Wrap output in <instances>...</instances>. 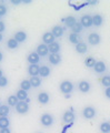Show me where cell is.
Here are the masks:
<instances>
[{
	"mask_svg": "<svg viewBox=\"0 0 110 133\" xmlns=\"http://www.w3.org/2000/svg\"><path fill=\"white\" fill-rule=\"evenodd\" d=\"M59 89H60V91L62 93H65V94H68L70 92H72V90H74V83L69 81V80H65V81H62L60 83V85H59Z\"/></svg>",
	"mask_w": 110,
	"mask_h": 133,
	"instance_id": "6da1fadb",
	"label": "cell"
},
{
	"mask_svg": "<svg viewBox=\"0 0 110 133\" xmlns=\"http://www.w3.org/2000/svg\"><path fill=\"white\" fill-rule=\"evenodd\" d=\"M40 122L44 127H51L54 122V119L50 113H44L40 116Z\"/></svg>",
	"mask_w": 110,
	"mask_h": 133,
	"instance_id": "7a4b0ae2",
	"label": "cell"
},
{
	"mask_svg": "<svg viewBox=\"0 0 110 133\" xmlns=\"http://www.w3.org/2000/svg\"><path fill=\"white\" fill-rule=\"evenodd\" d=\"M96 114H97V111H96L95 108L91 107V105H88L82 110V116L84 119H88V120L94 119L96 116Z\"/></svg>",
	"mask_w": 110,
	"mask_h": 133,
	"instance_id": "3957f363",
	"label": "cell"
},
{
	"mask_svg": "<svg viewBox=\"0 0 110 133\" xmlns=\"http://www.w3.org/2000/svg\"><path fill=\"white\" fill-rule=\"evenodd\" d=\"M16 111L18 112L19 114H25L27 113L29 111V102H26V101H19L18 104L16 107Z\"/></svg>",
	"mask_w": 110,
	"mask_h": 133,
	"instance_id": "277c9868",
	"label": "cell"
},
{
	"mask_svg": "<svg viewBox=\"0 0 110 133\" xmlns=\"http://www.w3.org/2000/svg\"><path fill=\"white\" fill-rule=\"evenodd\" d=\"M88 42L91 45H98L101 42V37L100 35H98L97 32H91L89 36H88Z\"/></svg>",
	"mask_w": 110,
	"mask_h": 133,
	"instance_id": "5b68a950",
	"label": "cell"
},
{
	"mask_svg": "<svg viewBox=\"0 0 110 133\" xmlns=\"http://www.w3.org/2000/svg\"><path fill=\"white\" fill-rule=\"evenodd\" d=\"M80 24L83 27V28H90L92 27V16L90 15H83L80 19Z\"/></svg>",
	"mask_w": 110,
	"mask_h": 133,
	"instance_id": "8992f818",
	"label": "cell"
},
{
	"mask_svg": "<svg viewBox=\"0 0 110 133\" xmlns=\"http://www.w3.org/2000/svg\"><path fill=\"white\" fill-rule=\"evenodd\" d=\"M40 59L41 58L39 57V55H38L36 51L30 52L28 55V57H27V61H28L29 64H38L40 62Z\"/></svg>",
	"mask_w": 110,
	"mask_h": 133,
	"instance_id": "52a82bcc",
	"label": "cell"
},
{
	"mask_svg": "<svg viewBox=\"0 0 110 133\" xmlns=\"http://www.w3.org/2000/svg\"><path fill=\"white\" fill-rule=\"evenodd\" d=\"M95 70V72L96 73H105L106 71H107V65H106V63L103 61H96V63H95V66L92 68Z\"/></svg>",
	"mask_w": 110,
	"mask_h": 133,
	"instance_id": "ba28073f",
	"label": "cell"
},
{
	"mask_svg": "<svg viewBox=\"0 0 110 133\" xmlns=\"http://www.w3.org/2000/svg\"><path fill=\"white\" fill-rule=\"evenodd\" d=\"M78 89H79L80 92L87 93V92H89V91H90V89H91V84H90V82H88V81H86V80H82V81H80V82H79Z\"/></svg>",
	"mask_w": 110,
	"mask_h": 133,
	"instance_id": "9c48e42d",
	"label": "cell"
},
{
	"mask_svg": "<svg viewBox=\"0 0 110 133\" xmlns=\"http://www.w3.org/2000/svg\"><path fill=\"white\" fill-rule=\"evenodd\" d=\"M39 57H46V56H49V49H48V45L45 44V43H40L39 45L37 47V51H36Z\"/></svg>",
	"mask_w": 110,
	"mask_h": 133,
	"instance_id": "30bf717a",
	"label": "cell"
},
{
	"mask_svg": "<svg viewBox=\"0 0 110 133\" xmlns=\"http://www.w3.org/2000/svg\"><path fill=\"white\" fill-rule=\"evenodd\" d=\"M62 120H63V122H66V123H72L76 120V114L72 111H66L62 115Z\"/></svg>",
	"mask_w": 110,
	"mask_h": 133,
	"instance_id": "8fae6325",
	"label": "cell"
},
{
	"mask_svg": "<svg viewBox=\"0 0 110 133\" xmlns=\"http://www.w3.org/2000/svg\"><path fill=\"white\" fill-rule=\"evenodd\" d=\"M48 60L51 64L53 65H57L61 62V56L59 53H49L48 56Z\"/></svg>",
	"mask_w": 110,
	"mask_h": 133,
	"instance_id": "7c38bea8",
	"label": "cell"
},
{
	"mask_svg": "<svg viewBox=\"0 0 110 133\" xmlns=\"http://www.w3.org/2000/svg\"><path fill=\"white\" fill-rule=\"evenodd\" d=\"M42 41H44L42 43L49 45V44H51L52 42H54V41H56V38L53 37V35H52L51 32H46L45 35L42 36Z\"/></svg>",
	"mask_w": 110,
	"mask_h": 133,
	"instance_id": "4fadbf2b",
	"label": "cell"
},
{
	"mask_svg": "<svg viewBox=\"0 0 110 133\" xmlns=\"http://www.w3.org/2000/svg\"><path fill=\"white\" fill-rule=\"evenodd\" d=\"M76 52L77 53H80V55H84L87 51H88V44L86 42H83V41H81V42H79L78 44H76Z\"/></svg>",
	"mask_w": 110,
	"mask_h": 133,
	"instance_id": "5bb4252c",
	"label": "cell"
},
{
	"mask_svg": "<svg viewBox=\"0 0 110 133\" xmlns=\"http://www.w3.org/2000/svg\"><path fill=\"white\" fill-rule=\"evenodd\" d=\"M38 101H39V103H41V104H47V103L50 101V97H49V93L45 92V91H42V92H40L39 94H38Z\"/></svg>",
	"mask_w": 110,
	"mask_h": 133,
	"instance_id": "9a60e30c",
	"label": "cell"
},
{
	"mask_svg": "<svg viewBox=\"0 0 110 133\" xmlns=\"http://www.w3.org/2000/svg\"><path fill=\"white\" fill-rule=\"evenodd\" d=\"M39 69H40L39 64H30L28 66V73L31 77H38L39 76Z\"/></svg>",
	"mask_w": 110,
	"mask_h": 133,
	"instance_id": "2e32d148",
	"label": "cell"
},
{
	"mask_svg": "<svg viewBox=\"0 0 110 133\" xmlns=\"http://www.w3.org/2000/svg\"><path fill=\"white\" fill-rule=\"evenodd\" d=\"M63 32H65V29H63L61 26H59V24L54 26L52 28V30H51V33L53 35L54 38H60V37H62Z\"/></svg>",
	"mask_w": 110,
	"mask_h": 133,
	"instance_id": "e0dca14e",
	"label": "cell"
},
{
	"mask_svg": "<svg viewBox=\"0 0 110 133\" xmlns=\"http://www.w3.org/2000/svg\"><path fill=\"white\" fill-rule=\"evenodd\" d=\"M103 23V17L100 14H97L92 16V24L96 27H101Z\"/></svg>",
	"mask_w": 110,
	"mask_h": 133,
	"instance_id": "ac0fdd59",
	"label": "cell"
},
{
	"mask_svg": "<svg viewBox=\"0 0 110 133\" xmlns=\"http://www.w3.org/2000/svg\"><path fill=\"white\" fill-rule=\"evenodd\" d=\"M68 39H69V42L75 44V45L78 44L79 42H81V40H82V38H81V36H80V35H77V33H72V32L69 35Z\"/></svg>",
	"mask_w": 110,
	"mask_h": 133,
	"instance_id": "d6986e66",
	"label": "cell"
},
{
	"mask_svg": "<svg viewBox=\"0 0 110 133\" xmlns=\"http://www.w3.org/2000/svg\"><path fill=\"white\" fill-rule=\"evenodd\" d=\"M48 49H49V53H59L61 50V47L58 41H54V42L48 45Z\"/></svg>",
	"mask_w": 110,
	"mask_h": 133,
	"instance_id": "ffe728a7",
	"label": "cell"
},
{
	"mask_svg": "<svg viewBox=\"0 0 110 133\" xmlns=\"http://www.w3.org/2000/svg\"><path fill=\"white\" fill-rule=\"evenodd\" d=\"M51 73V70L48 65H40V69H39V76L41 78H48Z\"/></svg>",
	"mask_w": 110,
	"mask_h": 133,
	"instance_id": "44dd1931",
	"label": "cell"
},
{
	"mask_svg": "<svg viewBox=\"0 0 110 133\" xmlns=\"http://www.w3.org/2000/svg\"><path fill=\"white\" fill-rule=\"evenodd\" d=\"M15 40L18 41V43L25 42L27 40V33L25 31H18L15 33Z\"/></svg>",
	"mask_w": 110,
	"mask_h": 133,
	"instance_id": "7402d4cb",
	"label": "cell"
},
{
	"mask_svg": "<svg viewBox=\"0 0 110 133\" xmlns=\"http://www.w3.org/2000/svg\"><path fill=\"white\" fill-rule=\"evenodd\" d=\"M63 22H65V24H66V26L68 27V28H72L74 24L77 22V19H76L74 16H68L67 18L63 19Z\"/></svg>",
	"mask_w": 110,
	"mask_h": 133,
	"instance_id": "603a6c76",
	"label": "cell"
},
{
	"mask_svg": "<svg viewBox=\"0 0 110 133\" xmlns=\"http://www.w3.org/2000/svg\"><path fill=\"white\" fill-rule=\"evenodd\" d=\"M16 97L18 98L19 101H26V100H28V93H27V91H23V90L19 89L18 91H17Z\"/></svg>",
	"mask_w": 110,
	"mask_h": 133,
	"instance_id": "cb8c5ba5",
	"label": "cell"
},
{
	"mask_svg": "<svg viewBox=\"0 0 110 133\" xmlns=\"http://www.w3.org/2000/svg\"><path fill=\"white\" fill-rule=\"evenodd\" d=\"M10 113V107L7 104H1L0 105V118L1 116H8Z\"/></svg>",
	"mask_w": 110,
	"mask_h": 133,
	"instance_id": "d4e9b609",
	"label": "cell"
},
{
	"mask_svg": "<svg viewBox=\"0 0 110 133\" xmlns=\"http://www.w3.org/2000/svg\"><path fill=\"white\" fill-rule=\"evenodd\" d=\"M30 84L31 87H33V88H38V87L41 85V78L38 76V77H31L30 78Z\"/></svg>",
	"mask_w": 110,
	"mask_h": 133,
	"instance_id": "484cf974",
	"label": "cell"
},
{
	"mask_svg": "<svg viewBox=\"0 0 110 133\" xmlns=\"http://www.w3.org/2000/svg\"><path fill=\"white\" fill-rule=\"evenodd\" d=\"M99 130L101 133H110V122L105 121L100 124Z\"/></svg>",
	"mask_w": 110,
	"mask_h": 133,
	"instance_id": "4316f807",
	"label": "cell"
},
{
	"mask_svg": "<svg viewBox=\"0 0 110 133\" xmlns=\"http://www.w3.org/2000/svg\"><path fill=\"white\" fill-rule=\"evenodd\" d=\"M10 125V120L8 116H1L0 118V129H5V128H9Z\"/></svg>",
	"mask_w": 110,
	"mask_h": 133,
	"instance_id": "83f0119b",
	"label": "cell"
},
{
	"mask_svg": "<svg viewBox=\"0 0 110 133\" xmlns=\"http://www.w3.org/2000/svg\"><path fill=\"white\" fill-rule=\"evenodd\" d=\"M31 88H32V87H31V84H30V81L27 80V79H26V80H22V81L20 82V89H21V90L27 91V92H28V91L30 90Z\"/></svg>",
	"mask_w": 110,
	"mask_h": 133,
	"instance_id": "f1b7e54d",
	"label": "cell"
},
{
	"mask_svg": "<svg viewBox=\"0 0 110 133\" xmlns=\"http://www.w3.org/2000/svg\"><path fill=\"white\" fill-rule=\"evenodd\" d=\"M95 63H96V60L94 57H87L86 59H84V65H86L87 68H94Z\"/></svg>",
	"mask_w": 110,
	"mask_h": 133,
	"instance_id": "f546056e",
	"label": "cell"
},
{
	"mask_svg": "<svg viewBox=\"0 0 110 133\" xmlns=\"http://www.w3.org/2000/svg\"><path fill=\"white\" fill-rule=\"evenodd\" d=\"M18 102H19V100L16 95H9L8 97V105L9 107H16L18 104Z\"/></svg>",
	"mask_w": 110,
	"mask_h": 133,
	"instance_id": "4dcf8cb0",
	"label": "cell"
},
{
	"mask_svg": "<svg viewBox=\"0 0 110 133\" xmlns=\"http://www.w3.org/2000/svg\"><path fill=\"white\" fill-rule=\"evenodd\" d=\"M71 30H72V33H77V35H79V33H81L83 31V27L80 24V22H76L72 28H71Z\"/></svg>",
	"mask_w": 110,
	"mask_h": 133,
	"instance_id": "1f68e13d",
	"label": "cell"
},
{
	"mask_svg": "<svg viewBox=\"0 0 110 133\" xmlns=\"http://www.w3.org/2000/svg\"><path fill=\"white\" fill-rule=\"evenodd\" d=\"M18 45H19L18 41L15 40V38H11V39H9L7 41V47L9 49H17L18 48Z\"/></svg>",
	"mask_w": 110,
	"mask_h": 133,
	"instance_id": "d6a6232c",
	"label": "cell"
},
{
	"mask_svg": "<svg viewBox=\"0 0 110 133\" xmlns=\"http://www.w3.org/2000/svg\"><path fill=\"white\" fill-rule=\"evenodd\" d=\"M101 84L105 88H109L110 87V76H103L101 78Z\"/></svg>",
	"mask_w": 110,
	"mask_h": 133,
	"instance_id": "836d02e7",
	"label": "cell"
},
{
	"mask_svg": "<svg viewBox=\"0 0 110 133\" xmlns=\"http://www.w3.org/2000/svg\"><path fill=\"white\" fill-rule=\"evenodd\" d=\"M8 12V8L6 5H3V3H0V17H3L6 16V14Z\"/></svg>",
	"mask_w": 110,
	"mask_h": 133,
	"instance_id": "e575fe53",
	"label": "cell"
},
{
	"mask_svg": "<svg viewBox=\"0 0 110 133\" xmlns=\"http://www.w3.org/2000/svg\"><path fill=\"white\" fill-rule=\"evenodd\" d=\"M7 84H8V79H7V77L2 76L0 78V88H5Z\"/></svg>",
	"mask_w": 110,
	"mask_h": 133,
	"instance_id": "d590c367",
	"label": "cell"
},
{
	"mask_svg": "<svg viewBox=\"0 0 110 133\" xmlns=\"http://www.w3.org/2000/svg\"><path fill=\"white\" fill-rule=\"evenodd\" d=\"M5 30H6V24H5V22H3V21L0 20V33H2Z\"/></svg>",
	"mask_w": 110,
	"mask_h": 133,
	"instance_id": "8d00e7d4",
	"label": "cell"
},
{
	"mask_svg": "<svg viewBox=\"0 0 110 133\" xmlns=\"http://www.w3.org/2000/svg\"><path fill=\"white\" fill-rule=\"evenodd\" d=\"M0 133H11V130L9 128H5V129H0Z\"/></svg>",
	"mask_w": 110,
	"mask_h": 133,
	"instance_id": "74e56055",
	"label": "cell"
},
{
	"mask_svg": "<svg viewBox=\"0 0 110 133\" xmlns=\"http://www.w3.org/2000/svg\"><path fill=\"white\" fill-rule=\"evenodd\" d=\"M105 95L107 97L108 99H110V87L109 88H106V90H105Z\"/></svg>",
	"mask_w": 110,
	"mask_h": 133,
	"instance_id": "f35d334b",
	"label": "cell"
},
{
	"mask_svg": "<svg viewBox=\"0 0 110 133\" xmlns=\"http://www.w3.org/2000/svg\"><path fill=\"white\" fill-rule=\"evenodd\" d=\"M21 2H22V1H21V0H11V3H14V5H20V3Z\"/></svg>",
	"mask_w": 110,
	"mask_h": 133,
	"instance_id": "ab89813d",
	"label": "cell"
},
{
	"mask_svg": "<svg viewBox=\"0 0 110 133\" xmlns=\"http://www.w3.org/2000/svg\"><path fill=\"white\" fill-rule=\"evenodd\" d=\"M2 59H3V53H2L1 51H0V62L2 61Z\"/></svg>",
	"mask_w": 110,
	"mask_h": 133,
	"instance_id": "60d3db41",
	"label": "cell"
},
{
	"mask_svg": "<svg viewBox=\"0 0 110 133\" xmlns=\"http://www.w3.org/2000/svg\"><path fill=\"white\" fill-rule=\"evenodd\" d=\"M22 2H23V3H30V2H31V0H23Z\"/></svg>",
	"mask_w": 110,
	"mask_h": 133,
	"instance_id": "b9f144b4",
	"label": "cell"
},
{
	"mask_svg": "<svg viewBox=\"0 0 110 133\" xmlns=\"http://www.w3.org/2000/svg\"><path fill=\"white\" fill-rule=\"evenodd\" d=\"M3 40V36H2V33H0V42Z\"/></svg>",
	"mask_w": 110,
	"mask_h": 133,
	"instance_id": "7bdbcfd3",
	"label": "cell"
},
{
	"mask_svg": "<svg viewBox=\"0 0 110 133\" xmlns=\"http://www.w3.org/2000/svg\"><path fill=\"white\" fill-rule=\"evenodd\" d=\"M2 76H3V72H2V70H1V69H0V78H1Z\"/></svg>",
	"mask_w": 110,
	"mask_h": 133,
	"instance_id": "ee69618b",
	"label": "cell"
},
{
	"mask_svg": "<svg viewBox=\"0 0 110 133\" xmlns=\"http://www.w3.org/2000/svg\"><path fill=\"white\" fill-rule=\"evenodd\" d=\"M0 105H1V103H0Z\"/></svg>",
	"mask_w": 110,
	"mask_h": 133,
	"instance_id": "f6af8a7d",
	"label": "cell"
},
{
	"mask_svg": "<svg viewBox=\"0 0 110 133\" xmlns=\"http://www.w3.org/2000/svg\"><path fill=\"white\" fill-rule=\"evenodd\" d=\"M0 18H1V17H0Z\"/></svg>",
	"mask_w": 110,
	"mask_h": 133,
	"instance_id": "bcb514c9",
	"label": "cell"
},
{
	"mask_svg": "<svg viewBox=\"0 0 110 133\" xmlns=\"http://www.w3.org/2000/svg\"><path fill=\"white\" fill-rule=\"evenodd\" d=\"M39 133H40V132H39Z\"/></svg>",
	"mask_w": 110,
	"mask_h": 133,
	"instance_id": "7dc6e473",
	"label": "cell"
}]
</instances>
